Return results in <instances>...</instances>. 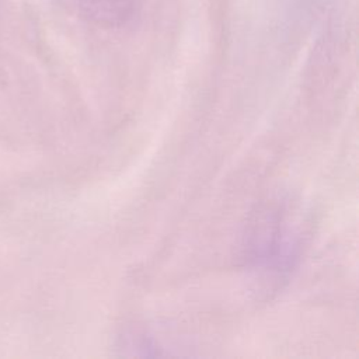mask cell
I'll list each match as a JSON object with an SVG mask.
<instances>
[{"instance_id": "6da1fadb", "label": "cell", "mask_w": 359, "mask_h": 359, "mask_svg": "<svg viewBox=\"0 0 359 359\" xmlns=\"http://www.w3.org/2000/svg\"><path fill=\"white\" fill-rule=\"evenodd\" d=\"M77 8L88 15L114 21L126 17L135 7V0H70Z\"/></svg>"}]
</instances>
